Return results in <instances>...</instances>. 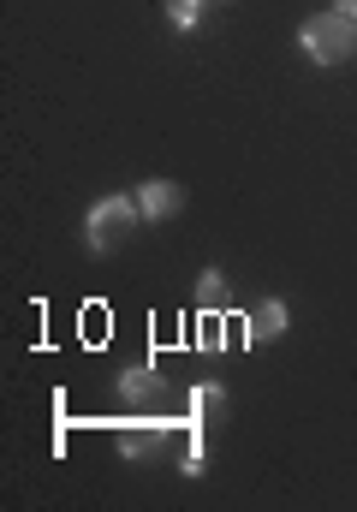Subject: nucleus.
I'll return each mask as SVG.
<instances>
[{
	"instance_id": "nucleus-1",
	"label": "nucleus",
	"mask_w": 357,
	"mask_h": 512,
	"mask_svg": "<svg viewBox=\"0 0 357 512\" xmlns=\"http://www.w3.org/2000/svg\"><path fill=\"white\" fill-rule=\"evenodd\" d=\"M137 221H143L137 191H108V197H96L90 215H84V251L90 256H114L119 245L137 233Z\"/></svg>"
},
{
	"instance_id": "nucleus-2",
	"label": "nucleus",
	"mask_w": 357,
	"mask_h": 512,
	"mask_svg": "<svg viewBox=\"0 0 357 512\" xmlns=\"http://www.w3.org/2000/svg\"><path fill=\"white\" fill-rule=\"evenodd\" d=\"M298 48H304L310 66H346L357 54V18H346L340 6L310 12V18L298 24Z\"/></svg>"
},
{
	"instance_id": "nucleus-3",
	"label": "nucleus",
	"mask_w": 357,
	"mask_h": 512,
	"mask_svg": "<svg viewBox=\"0 0 357 512\" xmlns=\"http://www.w3.org/2000/svg\"><path fill=\"white\" fill-rule=\"evenodd\" d=\"M173 429H179V423H167V417H131V423H119L114 429L119 459H149V453H161V441H167Z\"/></svg>"
},
{
	"instance_id": "nucleus-4",
	"label": "nucleus",
	"mask_w": 357,
	"mask_h": 512,
	"mask_svg": "<svg viewBox=\"0 0 357 512\" xmlns=\"http://www.w3.org/2000/svg\"><path fill=\"white\" fill-rule=\"evenodd\" d=\"M286 322H292V310H286L280 298H262V304H250V310L238 316V328H244L250 346H274V340L286 334Z\"/></svg>"
},
{
	"instance_id": "nucleus-5",
	"label": "nucleus",
	"mask_w": 357,
	"mask_h": 512,
	"mask_svg": "<svg viewBox=\"0 0 357 512\" xmlns=\"http://www.w3.org/2000/svg\"><path fill=\"white\" fill-rule=\"evenodd\" d=\"M185 411H191V429H221L227 411H233V399H227L221 382H197L191 393H185Z\"/></svg>"
},
{
	"instance_id": "nucleus-6",
	"label": "nucleus",
	"mask_w": 357,
	"mask_h": 512,
	"mask_svg": "<svg viewBox=\"0 0 357 512\" xmlns=\"http://www.w3.org/2000/svg\"><path fill=\"white\" fill-rule=\"evenodd\" d=\"M137 209H143V221H173L185 209V185L179 179H143L137 185Z\"/></svg>"
},
{
	"instance_id": "nucleus-7",
	"label": "nucleus",
	"mask_w": 357,
	"mask_h": 512,
	"mask_svg": "<svg viewBox=\"0 0 357 512\" xmlns=\"http://www.w3.org/2000/svg\"><path fill=\"white\" fill-rule=\"evenodd\" d=\"M119 399L137 405V411L155 405V399H161V370H155V364H131V370H119Z\"/></svg>"
},
{
	"instance_id": "nucleus-8",
	"label": "nucleus",
	"mask_w": 357,
	"mask_h": 512,
	"mask_svg": "<svg viewBox=\"0 0 357 512\" xmlns=\"http://www.w3.org/2000/svg\"><path fill=\"white\" fill-rule=\"evenodd\" d=\"M227 328H233V322H227L221 310H203V322H197V346H203L209 358H215V352H227Z\"/></svg>"
},
{
	"instance_id": "nucleus-9",
	"label": "nucleus",
	"mask_w": 357,
	"mask_h": 512,
	"mask_svg": "<svg viewBox=\"0 0 357 512\" xmlns=\"http://www.w3.org/2000/svg\"><path fill=\"white\" fill-rule=\"evenodd\" d=\"M185 429H191V423H185ZM203 435H209V429H191V447H185V459H179V477H191V483L209 477V441H203Z\"/></svg>"
},
{
	"instance_id": "nucleus-10",
	"label": "nucleus",
	"mask_w": 357,
	"mask_h": 512,
	"mask_svg": "<svg viewBox=\"0 0 357 512\" xmlns=\"http://www.w3.org/2000/svg\"><path fill=\"white\" fill-rule=\"evenodd\" d=\"M197 18H203V0H167V24L173 30H197Z\"/></svg>"
},
{
	"instance_id": "nucleus-11",
	"label": "nucleus",
	"mask_w": 357,
	"mask_h": 512,
	"mask_svg": "<svg viewBox=\"0 0 357 512\" xmlns=\"http://www.w3.org/2000/svg\"><path fill=\"white\" fill-rule=\"evenodd\" d=\"M197 286H203V304H209V310H221V298H227V274H221V268H203V274H197Z\"/></svg>"
},
{
	"instance_id": "nucleus-12",
	"label": "nucleus",
	"mask_w": 357,
	"mask_h": 512,
	"mask_svg": "<svg viewBox=\"0 0 357 512\" xmlns=\"http://www.w3.org/2000/svg\"><path fill=\"white\" fill-rule=\"evenodd\" d=\"M340 12H346V18H357V0H340Z\"/></svg>"
}]
</instances>
